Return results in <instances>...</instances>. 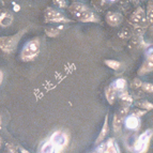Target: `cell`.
<instances>
[{"label": "cell", "instance_id": "obj_33", "mask_svg": "<svg viewBox=\"0 0 153 153\" xmlns=\"http://www.w3.org/2000/svg\"><path fill=\"white\" fill-rule=\"evenodd\" d=\"M1 143H2V139L0 138V147H1Z\"/></svg>", "mask_w": 153, "mask_h": 153}, {"label": "cell", "instance_id": "obj_15", "mask_svg": "<svg viewBox=\"0 0 153 153\" xmlns=\"http://www.w3.org/2000/svg\"><path fill=\"white\" fill-rule=\"evenodd\" d=\"M63 29V26L60 27H48L45 29V34L49 38H56L60 34V31Z\"/></svg>", "mask_w": 153, "mask_h": 153}, {"label": "cell", "instance_id": "obj_32", "mask_svg": "<svg viewBox=\"0 0 153 153\" xmlns=\"http://www.w3.org/2000/svg\"><path fill=\"white\" fill-rule=\"evenodd\" d=\"M1 126H2V118L0 116V130H1Z\"/></svg>", "mask_w": 153, "mask_h": 153}, {"label": "cell", "instance_id": "obj_14", "mask_svg": "<svg viewBox=\"0 0 153 153\" xmlns=\"http://www.w3.org/2000/svg\"><path fill=\"white\" fill-rule=\"evenodd\" d=\"M111 85L115 87V89L117 90V92H123L126 90L128 87V82L124 78H118L115 82H111Z\"/></svg>", "mask_w": 153, "mask_h": 153}, {"label": "cell", "instance_id": "obj_19", "mask_svg": "<svg viewBox=\"0 0 153 153\" xmlns=\"http://www.w3.org/2000/svg\"><path fill=\"white\" fill-rule=\"evenodd\" d=\"M104 63L109 68V69L114 70V71H118L121 68V62L118 60H112V59H106Z\"/></svg>", "mask_w": 153, "mask_h": 153}, {"label": "cell", "instance_id": "obj_18", "mask_svg": "<svg viewBox=\"0 0 153 153\" xmlns=\"http://www.w3.org/2000/svg\"><path fill=\"white\" fill-rule=\"evenodd\" d=\"M106 153H119L117 145L112 138H109L106 143Z\"/></svg>", "mask_w": 153, "mask_h": 153}, {"label": "cell", "instance_id": "obj_8", "mask_svg": "<svg viewBox=\"0 0 153 153\" xmlns=\"http://www.w3.org/2000/svg\"><path fill=\"white\" fill-rule=\"evenodd\" d=\"M139 125H140V120H139V118L136 117L135 115H131L128 117L125 118V126L128 128V130H138L139 128Z\"/></svg>", "mask_w": 153, "mask_h": 153}, {"label": "cell", "instance_id": "obj_30", "mask_svg": "<svg viewBox=\"0 0 153 153\" xmlns=\"http://www.w3.org/2000/svg\"><path fill=\"white\" fill-rule=\"evenodd\" d=\"M2 82H3V73H2V71L0 70V86H1Z\"/></svg>", "mask_w": 153, "mask_h": 153}, {"label": "cell", "instance_id": "obj_6", "mask_svg": "<svg viewBox=\"0 0 153 153\" xmlns=\"http://www.w3.org/2000/svg\"><path fill=\"white\" fill-rule=\"evenodd\" d=\"M49 139L54 143V145L60 151L63 150L68 146V143H69V136L63 131H56V132H54L51 134V137H49Z\"/></svg>", "mask_w": 153, "mask_h": 153}, {"label": "cell", "instance_id": "obj_28", "mask_svg": "<svg viewBox=\"0 0 153 153\" xmlns=\"http://www.w3.org/2000/svg\"><path fill=\"white\" fill-rule=\"evenodd\" d=\"M147 112V110H143V109H135L133 110V115H135L136 117L140 118L141 116H143Z\"/></svg>", "mask_w": 153, "mask_h": 153}, {"label": "cell", "instance_id": "obj_9", "mask_svg": "<svg viewBox=\"0 0 153 153\" xmlns=\"http://www.w3.org/2000/svg\"><path fill=\"white\" fill-rule=\"evenodd\" d=\"M13 23V15L9 11H1L0 12V27H9Z\"/></svg>", "mask_w": 153, "mask_h": 153}, {"label": "cell", "instance_id": "obj_34", "mask_svg": "<svg viewBox=\"0 0 153 153\" xmlns=\"http://www.w3.org/2000/svg\"><path fill=\"white\" fill-rule=\"evenodd\" d=\"M131 1H132L133 3H135V2H136V0H131Z\"/></svg>", "mask_w": 153, "mask_h": 153}, {"label": "cell", "instance_id": "obj_4", "mask_svg": "<svg viewBox=\"0 0 153 153\" xmlns=\"http://www.w3.org/2000/svg\"><path fill=\"white\" fill-rule=\"evenodd\" d=\"M44 18H45L46 23H51V24H66L70 23L71 19L65 17L63 13L60 11L53 9L51 7H47L44 12Z\"/></svg>", "mask_w": 153, "mask_h": 153}, {"label": "cell", "instance_id": "obj_31", "mask_svg": "<svg viewBox=\"0 0 153 153\" xmlns=\"http://www.w3.org/2000/svg\"><path fill=\"white\" fill-rule=\"evenodd\" d=\"M19 150H21V153H30L28 150H26V149H24V148H21Z\"/></svg>", "mask_w": 153, "mask_h": 153}, {"label": "cell", "instance_id": "obj_1", "mask_svg": "<svg viewBox=\"0 0 153 153\" xmlns=\"http://www.w3.org/2000/svg\"><path fill=\"white\" fill-rule=\"evenodd\" d=\"M69 12L76 18L77 21L82 23H99L100 18L92 12L87 5L80 2H73L69 5Z\"/></svg>", "mask_w": 153, "mask_h": 153}, {"label": "cell", "instance_id": "obj_29", "mask_svg": "<svg viewBox=\"0 0 153 153\" xmlns=\"http://www.w3.org/2000/svg\"><path fill=\"white\" fill-rule=\"evenodd\" d=\"M93 4H99L100 7L105 4V0H93Z\"/></svg>", "mask_w": 153, "mask_h": 153}, {"label": "cell", "instance_id": "obj_7", "mask_svg": "<svg viewBox=\"0 0 153 153\" xmlns=\"http://www.w3.org/2000/svg\"><path fill=\"white\" fill-rule=\"evenodd\" d=\"M105 18H106V23L109 26H111V27H118V26H120L123 22V17L120 13L111 12V11L106 13Z\"/></svg>", "mask_w": 153, "mask_h": 153}, {"label": "cell", "instance_id": "obj_11", "mask_svg": "<svg viewBox=\"0 0 153 153\" xmlns=\"http://www.w3.org/2000/svg\"><path fill=\"white\" fill-rule=\"evenodd\" d=\"M109 132V125H108V115L105 116V121H104V124H103L102 128H101V132H100L99 136H97V140H95V145H100V143H102L104 140V138L106 137V135L108 134Z\"/></svg>", "mask_w": 153, "mask_h": 153}, {"label": "cell", "instance_id": "obj_23", "mask_svg": "<svg viewBox=\"0 0 153 153\" xmlns=\"http://www.w3.org/2000/svg\"><path fill=\"white\" fill-rule=\"evenodd\" d=\"M141 89L146 93H152L153 94V84H151V82H143Z\"/></svg>", "mask_w": 153, "mask_h": 153}, {"label": "cell", "instance_id": "obj_24", "mask_svg": "<svg viewBox=\"0 0 153 153\" xmlns=\"http://www.w3.org/2000/svg\"><path fill=\"white\" fill-rule=\"evenodd\" d=\"M54 4L56 5L57 8L59 9H65L68 8V3H66V0H53Z\"/></svg>", "mask_w": 153, "mask_h": 153}, {"label": "cell", "instance_id": "obj_22", "mask_svg": "<svg viewBox=\"0 0 153 153\" xmlns=\"http://www.w3.org/2000/svg\"><path fill=\"white\" fill-rule=\"evenodd\" d=\"M132 34H133L132 30H131V29H128V28L122 29V30H121L120 32H119V36H121L122 39H128V38H131V36H132Z\"/></svg>", "mask_w": 153, "mask_h": 153}, {"label": "cell", "instance_id": "obj_13", "mask_svg": "<svg viewBox=\"0 0 153 153\" xmlns=\"http://www.w3.org/2000/svg\"><path fill=\"white\" fill-rule=\"evenodd\" d=\"M152 71H153V58H147L145 60V62L143 63V65L140 66V69L138 71V74L145 75Z\"/></svg>", "mask_w": 153, "mask_h": 153}, {"label": "cell", "instance_id": "obj_12", "mask_svg": "<svg viewBox=\"0 0 153 153\" xmlns=\"http://www.w3.org/2000/svg\"><path fill=\"white\" fill-rule=\"evenodd\" d=\"M117 93H118L117 90L115 89V87L111 84L105 89V97H106V100H107V102L110 105H112L115 103L116 97H117Z\"/></svg>", "mask_w": 153, "mask_h": 153}, {"label": "cell", "instance_id": "obj_16", "mask_svg": "<svg viewBox=\"0 0 153 153\" xmlns=\"http://www.w3.org/2000/svg\"><path fill=\"white\" fill-rule=\"evenodd\" d=\"M146 17H147V22H148V27H150L151 30L153 31V4L151 2H149L148 7H147Z\"/></svg>", "mask_w": 153, "mask_h": 153}, {"label": "cell", "instance_id": "obj_26", "mask_svg": "<svg viewBox=\"0 0 153 153\" xmlns=\"http://www.w3.org/2000/svg\"><path fill=\"white\" fill-rule=\"evenodd\" d=\"M141 86H143V82H141L139 78H134L132 80V82H131V87L134 88V89H136V88H141Z\"/></svg>", "mask_w": 153, "mask_h": 153}, {"label": "cell", "instance_id": "obj_25", "mask_svg": "<svg viewBox=\"0 0 153 153\" xmlns=\"http://www.w3.org/2000/svg\"><path fill=\"white\" fill-rule=\"evenodd\" d=\"M5 153H17V149L12 143H7L5 145Z\"/></svg>", "mask_w": 153, "mask_h": 153}, {"label": "cell", "instance_id": "obj_20", "mask_svg": "<svg viewBox=\"0 0 153 153\" xmlns=\"http://www.w3.org/2000/svg\"><path fill=\"white\" fill-rule=\"evenodd\" d=\"M119 99L122 101L123 104H124L125 106H130V105L133 103V97L128 94V92H126V90L123 91V92H120V94H119Z\"/></svg>", "mask_w": 153, "mask_h": 153}, {"label": "cell", "instance_id": "obj_10", "mask_svg": "<svg viewBox=\"0 0 153 153\" xmlns=\"http://www.w3.org/2000/svg\"><path fill=\"white\" fill-rule=\"evenodd\" d=\"M61 152L62 151L59 150L49 138L47 140L44 141V143L41 147V153H61Z\"/></svg>", "mask_w": 153, "mask_h": 153}, {"label": "cell", "instance_id": "obj_35", "mask_svg": "<svg viewBox=\"0 0 153 153\" xmlns=\"http://www.w3.org/2000/svg\"><path fill=\"white\" fill-rule=\"evenodd\" d=\"M110 1H111V2H114V1H116V0H110Z\"/></svg>", "mask_w": 153, "mask_h": 153}, {"label": "cell", "instance_id": "obj_3", "mask_svg": "<svg viewBox=\"0 0 153 153\" xmlns=\"http://www.w3.org/2000/svg\"><path fill=\"white\" fill-rule=\"evenodd\" d=\"M26 32V29H23L19 32L9 36H0V51L4 54H11L17 47L18 42L22 39L23 34Z\"/></svg>", "mask_w": 153, "mask_h": 153}, {"label": "cell", "instance_id": "obj_2", "mask_svg": "<svg viewBox=\"0 0 153 153\" xmlns=\"http://www.w3.org/2000/svg\"><path fill=\"white\" fill-rule=\"evenodd\" d=\"M40 48H41V42L40 39L34 38L29 40L27 43L24 45L23 49L21 51V59L25 62L32 61L40 54Z\"/></svg>", "mask_w": 153, "mask_h": 153}, {"label": "cell", "instance_id": "obj_21", "mask_svg": "<svg viewBox=\"0 0 153 153\" xmlns=\"http://www.w3.org/2000/svg\"><path fill=\"white\" fill-rule=\"evenodd\" d=\"M136 106L143 110H147V111L153 109V103H150L149 101H139L136 103Z\"/></svg>", "mask_w": 153, "mask_h": 153}, {"label": "cell", "instance_id": "obj_27", "mask_svg": "<svg viewBox=\"0 0 153 153\" xmlns=\"http://www.w3.org/2000/svg\"><path fill=\"white\" fill-rule=\"evenodd\" d=\"M93 153H106V143H101Z\"/></svg>", "mask_w": 153, "mask_h": 153}, {"label": "cell", "instance_id": "obj_36", "mask_svg": "<svg viewBox=\"0 0 153 153\" xmlns=\"http://www.w3.org/2000/svg\"><path fill=\"white\" fill-rule=\"evenodd\" d=\"M72 1H74V2H75V0H72Z\"/></svg>", "mask_w": 153, "mask_h": 153}, {"label": "cell", "instance_id": "obj_17", "mask_svg": "<svg viewBox=\"0 0 153 153\" xmlns=\"http://www.w3.org/2000/svg\"><path fill=\"white\" fill-rule=\"evenodd\" d=\"M122 119L123 117L119 114H116L114 116V121H112V128H114V131L116 133H118L119 131L121 130V124H122Z\"/></svg>", "mask_w": 153, "mask_h": 153}, {"label": "cell", "instance_id": "obj_5", "mask_svg": "<svg viewBox=\"0 0 153 153\" xmlns=\"http://www.w3.org/2000/svg\"><path fill=\"white\" fill-rule=\"evenodd\" d=\"M153 136V130H147L136 139L134 143V150L136 153H146L148 151L151 138Z\"/></svg>", "mask_w": 153, "mask_h": 153}]
</instances>
